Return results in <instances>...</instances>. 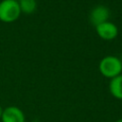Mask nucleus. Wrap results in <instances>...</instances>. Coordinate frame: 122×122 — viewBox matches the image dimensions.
Masks as SVG:
<instances>
[{
  "label": "nucleus",
  "instance_id": "nucleus-5",
  "mask_svg": "<svg viewBox=\"0 0 122 122\" xmlns=\"http://www.w3.org/2000/svg\"><path fill=\"white\" fill-rule=\"evenodd\" d=\"M109 14H110V11H109L108 8H106L105 6H97V7L93 8V10L91 11L90 20H91L92 24L94 27H96L97 25L108 21Z\"/></svg>",
  "mask_w": 122,
  "mask_h": 122
},
{
  "label": "nucleus",
  "instance_id": "nucleus-4",
  "mask_svg": "<svg viewBox=\"0 0 122 122\" xmlns=\"http://www.w3.org/2000/svg\"><path fill=\"white\" fill-rule=\"evenodd\" d=\"M2 122H26L25 113L16 106H9L3 110Z\"/></svg>",
  "mask_w": 122,
  "mask_h": 122
},
{
  "label": "nucleus",
  "instance_id": "nucleus-6",
  "mask_svg": "<svg viewBox=\"0 0 122 122\" xmlns=\"http://www.w3.org/2000/svg\"><path fill=\"white\" fill-rule=\"evenodd\" d=\"M109 90L111 94L119 100H122V74L111 79L109 84Z\"/></svg>",
  "mask_w": 122,
  "mask_h": 122
},
{
  "label": "nucleus",
  "instance_id": "nucleus-1",
  "mask_svg": "<svg viewBox=\"0 0 122 122\" xmlns=\"http://www.w3.org/2000/svg\"><path fill=\"white\" fill-rule=\"evenodd\" d=\"M100 73L107 78H113L122 73V61L112 55L102 58L98 66Z\"/></svg>",
  "mask_w": 122,
  "mask_h": 122
},
{
  "label": "nucleus",
  "instance_id": "nucleus-2",
  "mask_svg": "<svg viewBox=\"0 0 122 122\" xmlns=\"http://www.w3.org/2000/svg\"><path fill=\"white\" fill-rule=\"evenodd\" d=\"M21 14L18 1L3 0L0 2V20L4 23L16 21Z\"/></svg>",
  "mask_w": 122,
  "mask_h": 122
},
{
  "label": "nucleus",
  "instance_id": "nucleus-3",
  "mask_svg": "<svg viewBox=\"0 0 122 122\" xmlns=\"http://www.w3.org/2000/svg\"><path fill=\"white\" fill-rule=\"evenodd\" d=\"M97 35L103 40H112L118 34V28L110 21H106L95 27Z\"/></svg>",
  "mask_w": 122,
  "mask_h": 122
},
{
  "label": "nucleus",
  "instance_id": "nucleus-9",
  "mask_svg": "<svg viewBox=\"0 0 122 122\" xmlns=\"http://www.w3.org/2000/svg\"><path fill=\"white\" fill-rule=\"evenodd\" d=\"M114 122H122V118H119V119H117V120H115Z\"/></svg>",
  "mask_w": 122,
  "mask_h": 122
},
{
  "label": "nucleus",
  "instance_id": "nucleus-7",
  "mask_svg": "<svg viewBox=\"0 0 122 122\" xmlns=\"http://www.w3.org/2000/svg\"><path fill=\"white\" fill-rule=\"evenodd\" d=\"M18 3H19L21 12H24L27 14L32 13L37 7L35 0H19Z\"/></svg>",
  "mask_w": 122,
  "mask_h": 122
},
{
  "label": "nucleus",
  "instance_id": "nucleus-10",
  "mask_svg": "<svg viewBox=\"0 0 122 122\" xmlns=\"http://www.w3.org/2000/svg\"><path fill=\"white\" fill-rule=\"evenodd\" d=\"M15 1H19V0H15Z\"/></svg>",
  "mask_w": 122,
  "mask_h": 122
},
{
  "label": "nucleus",
  "instance_id": "nucleus-8",
  "mask_svg": "<svg viewBox=\"0 0 122 122\" xmlns=\"http://www.w3.org/2000/svg\"><path fill=\"white\" fill-rule=\"evenodd\" d=\"M3 108H2V106L0 105V120H1V116H2V113H3Z\"/></svg>",
  "mask_w": 122,
  "mask_h": 122
}]
</instances>
